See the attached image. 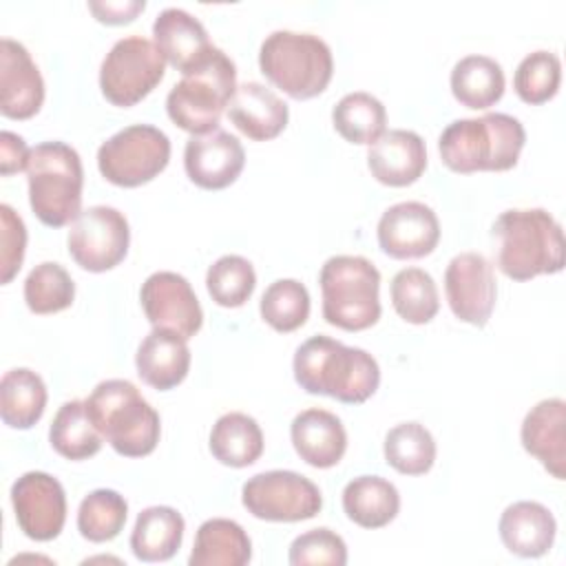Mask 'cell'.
Listing matches in <instances>:
<instances>
[{
    "mask_svg": "<svg viewBox=\"0 0 566 566\" xmlns=\"http://www.w3.org/2000/svg\"><path fill=\"white\" fill-rule=\"evenodd\" d=\"M294 451L314 469L336 467L347 449V431L338 416L327 409H305L290 427Z\"/></svg>",
    "mask_w": 566,
    "mask_h": 566,
    "instance_id": "obj_22",
    "label": "cell"
},
{
    "mask_svg": "<svg viewBox=\"0 0 566 566\" xmlns=\"http://www.w3.org/2000/svg\"><path fill=\"white\" fill-rule=\"evenodd\" d=\"M206 287L217 305L241 307L256 287V274L248 259L223 254L208 268Z\"/></svg>",
    "mask_w": 566,
    "mask_h": 566,
    "instance_id": "obj_39",
    "label": "cell"
},
{
    "mask_svg": "<svg viewBox=\"0 0 566 566\" xmlns=\"http://www.w3.org/2000/svg\"><path fill=\"white\" fill-rule=\"evenodd\" d=\"M444 294L455 318L473 327H484L497 296L493 265L478 252L453 256L444 272Z\"/></svg>",
    "mask_w": 566,
    "mask_h": 566,
    "instance_id": "obj_14",
    "label": "cell"
},
{
    "mask_svg": "<svg viewBox=\"0 0 566 566\" xmlns=\"http://www.w3.org/2000/svg\"><path fill=\"white\" fill-rule=\"evenodd\" d=\"M29 203L49 228H62L82 212L84 170L75 148L64 142H42L27 164Z\"/></svg>",
    "mask_w": 566,
    "mask_h": 566,
    "instance_id": "obj_5",
    "label": "cell"
},
{
    "mask_svg": "<svg viewBox=\"0 0 566 566\" xmlns=\"http://www.w3.org/2000/svg\"><path fill=\"white\" fill-rule=\"evenodd\" d=\"M166 60L157 44L142 35L117 40L99 66L102 95L119 108L139 104L164 80Z\"/></svg>",
    "mask_w": 566,
    "mask_h": 566,
    "instance_id": "obj_10",
    "label": "cell"
},
{
    "mask_svg": "<svg viewBox=\"0 0 566 566\" xmlns=\"http://www.w3.org/2000/svg\"><path fill=\"white\" fill-rule=\"evenodd\" d=\"M210 453L226 467L243 469L263 453V431L259 422L241 411L223 413L210 431Z\"/></svg>",
    "mask_w": 566,
    "mask_h": 566,
    "instance_id": "obj_29",
    "label": "cell"
},
{
    "mask_svg": "<svg viewBox=\"0 0 566 566\" xmlns=\"http://www.w3.org/2000/svg\"><path fill=\"white\" fill-rule=\"evenodd\" d=\"M186 522L172 506L144 509L130 533L133 555L142 562H168L181 546Z\"/></svg>",
    "mask_w": 566,
    "mask_h": 566,
    "instance_id": "obj_28",
    "label": "cell"
},
{
    "mask_svg": "<svg viewBox=\"0 0 566 566\" xmlns=\"http://www.w3.org/2000/svg\"><path fill=\"white\" fill-rule=\"evenodd\" d=\"M11 504L20 531L35 542L55 539L66 522V493L62 484L44 473L29 471L11 486Z\"/></svg>",
    "mask_w": 566,
    "mask_h": 566,
    "instance_id": "obj_13",
    "label": "cell"
},
{
    "mask_svg": "<svg viewBox=\"0 0 566 566\" xmlns=\"http://www.w3.org/2000/svg\"><path fill=\"white\" fill-rule=\"evenodd\" d=\"M234 91L237 66L221 49H214L199 69L186 73L170 88L166 97L168 117L190 135L212 133Z\"/></svg>",
    "mask_w": 566,
    "mask_h": 566,
    "instance_id": "obj_8",
    "label": "cell"
},
{
    "mask_svg": "<svg viewBox=\"0 0 566 566\" xmlns=\"http://www.w3.org/2000/svg\"><path fill=\"white\" fill-rule=\"evenodd\" d=\"M0 223H2V283H11L24 261L27 250V228L20 214L9 203L0 206Z\"/></svg>",
    "mask_w": 566,
    "mask_h": 566,
    "instance_id": "obj_42",
    "label": "cell"
},
{
    "mask_svg": "<svg viewBox=\"0 0 566 566\" xmlns=\"http://www.w3.org/2000/svg\"><path fill=\"white\" fill-rule=\"evenodd\" d=\"M75 283L71 274L55 261L35 265L24 279V301L33 314H55L71 307Z\"/></svg>",
    "mask_w": 566,
    "mask_h": 566,
    "instance_id": "obj_38",
    "label": "cell"
},
{
    "mask_svg": "<svg viewBox=\"0 0 566 566\" xmlns=\"http://www.w3.org/2000/svg\"><path fill=\"white\" fill-rule=\"evenodd\" d=\"M31 148L24 144V139L11 130L0 133V172L4 177L27 170Z\"/></svg>",
    "mask_w": 566,
    "mask_h": 566,
    "instance_id": "obj_43",
    "label": "cell"
},
{
    "mask_svg": "<svg viewBox=\"0 0 566 566\" xmlns=\"http://www.w3.org/2000/svg\"><path fill=\"white\" fill-rule=\"evenodd\" d=\"M323 318L345 332H363L380 318V272L365 256H329L318 274Z\"/></svg>",
    "mask_w": 566,
    "mask_h": 566,
    "instance_id": "obj_7",
    "label": "cell"
},
{
    "mask_svg": "<svg viewBox=\"0 0 566 566\" xmlns=\"http://www.w3.org/2000/svg\"><path fill=\"white\" fill-rule=\"evenodd\" d=\"M389 294H391V305L396 314L411 325L429 323L440 310L436 281L429 272L420 268L400 270L391 279Z\"/></svg>",
    "mask_w": 566,
    "mask_h": 566,
    "instance_id": "obj_35",
    "label": "cell"
},
{
    "mask_svg": "<svg viewBox=\"0 0 566 566\" xmlns=\"http://www.w3.org/2000/svg\"><path fill=\"white\" fill-rule=\"evenodd\" d=\"M261 318L276 332H294L310 316V292L296 279H279L270 283L259 303Z\"/></svg>",
    "mask_w": 566,
    "mask_h": 566,
    "instance_id": "obj_37",
    "label": "cell"
},
{
    "mask_svg": "<svg viewBox=\"0 0 566 566\" xmlns=\"http://www.w3.org/2000/svg\"><path fill=\"white\" fill-rule=\"evenodd\" d=\"M144 314L153 327L170 329L192 338L203 325V310L186 276L177 272H155L139 290Z\"/></svg>",
    "mask_w": 566,
    "mask_h": 566,
    "instance_id": "obj_15",
    "label": "cell"
},
{
    "mask_svg": "<svg viewBox=\"0 0 566 566\" xmlns=\"http://www.w3.org/2000/svg\"><path fill=\"white\" fill-rule=\"evenodd\" d=\"M84 402L91 422L119 455L144 458L155 451L161 433L159 413L130 380H102Z\"/></svg>",
    "mask_w": 566,
    "mask_h": 566,
    "instance_id": "obj_4",
    "label": "cell"
},
{
    "mask_svg": "<svg viewBox=\"0 0 566 566\" xmlns=\"http://www.w3.org/2000/svg\"><path fill=\"white\" fill-rule=\"evenodd\" d=\"M130 230L126 217L111 206H91L77 214L69 230V254L88 272H106L128 254Z\"/></svg>",
    "mask_w": 566,
    "mask_h": 566,
    "instance_id": "obj_12",
    "label": "cell"
},
{
    "mask_svg": "<svg viewBox=\"0 0 566 566\" xmlns=\"http://www.w3.org/2000/svg\"><path fill=\"white\" fill-rule=\"evenodd\" d=\"M91 13L95 15L97 22L102 24H128L133 22L144 9L146 2L144 0H126V2H88Z\"/></svg>",
    "mask_w": 566,
    "mask_h": 566,
    "instance_id": "obj_44",
    "label": "cell"
},
{
    "mask_svg": "<svg viewBox=\"0 0 566 566\" xmlns=\"http://www.w3.org/2000/svg\"><path fill=\"white\" fill-rule=\"evenodd\" d=\"M252 559V542L241 524L226 517L206 520L195 535L190 566H245Z\"/></svg>",
    "mask_w": 566,
    "mask_h": 566,
    "instance_id": "obj_26",
    "label": "cell"
},
{
    "mask_svg": "<svg viewBox=\"0 0 566 566\" xmlns=\"http://www.w3.org/2000/svg\"><path fill=\"white\" fill-rule=\"evenodd\" d=\"M241 502L265 522H303L323 509V495L310 478L281 469L252 475L241 489Z\"/></svg>",
    "mask_w": 566,
    "mask_h": 566,
    "instance_id": "obj_11",
    "label": "cell"
},
{
    "mask_svg": "<svg viewBox=\"0 0 566 566\" xmlns=\"http://www.w3.org/2000/svg\"><path fill=\"white\" fill-rule=\"evenodd\" d=\"M153 35L164 60L184 75L199 69L217 49L210 42L206 27L177 7H168L155 18Z\"/></svg>",
    "mask_w": 566,
    "mask_h": 566,
    "instance_id": "obj_19",
    "label": "cell"
},
{
    "mask_svg": "<svg viewBox=\"0 0 566 566\" xmlns=\"http://www.w3.org/2000/svg\"><path fill=\"white\" fill-rule=\"evenodd\" d=\"M524 142L526 133L517 117L486 113L451 122L438 139V150L453 172H504L517 164Z\"/></svg>",
    "mask_w": 566,
    "mask_h": 566,
    "instance_id": "obj_2",
    "label": "cell"
},
{
    "mask_svg": "<svg viewBox=\"0 0 566 566\" xmlns=\"http://www.w3.org/2000/svg\"><path fill=\"white\" fill-rule=\"evenodd\" d=\"M102 433L88 418L84 400L64 402L49 429V442L66 460H88L102 449Z\"/></svg>",
    "mask_w": 566,
    "mask_h": 566,
    "instance_id": "obj_33",
    "label": "cell"
},
{
    "mask_svg": "<svg viewBox=\"0 0 566 566\" xmlns=\"http://www.w3.org/2000/svg\"><path fill=\"white\" fill-rule=\"evenodd\" d=\"M520 438L524 451L537 458L555 480L566 478V402L562 398H546L531 407Z\"/></svg>",
    "mask_w": 566,
    "mask_h": 566,
    "instance_id": "obj_20",
    "label": "cell"
},
{
    "mask_svg": "<svg viewBox=\"0 0 566 566\" xmlns=\"http://www.w3.org/2000/svg\"><path fill=\"white\" fill-rule=\"evenodd\" d=\"M497 268L513 281L557 274L564 268V234L544 208H511L493 223Z\"/></svg>",
    "mask_w": 566,
    "mask_h": 566,
    "instance_id": "obj_3",
    "label": "cell"
},
{
    "mask_svg": "<svg viewBox=\"0 0 566 566\" xmlns=\"http://www.w3.org/2000/svg\"><path fill=\"white\" fill-rule=\"evenodd\" d=\"M230 122L250 139L268 142L279 137L290 119L287 104L259 82L239 84L228 106Z\"/></svg>",
    "mask_w": 566,
    "mask_h": 566,
    "instance_id": "obj_23",
    "label": "cell"
},
{
    "mask_svg": "<svg viewBox=\"0 0 566 566\" xmlns=\"http://www.w3.org/2000/svg\"><path fill=\"white\" fill-rule=\"evenodd\" d=\"M332 124L336 133L358 146H371L385 135L387 111L378 97L365 91L347 93L332 111Z\"/></svg>",
    "mask_w": 566,
    "mask_h": 566,
    "instance_id": "obj_32",
    "label": "cell"
},
{
    "mask_svg": "<svg viewBox=\"0 0 566 566\" xmlns=\"http://www.w3.org/2000/svg\"><path fill=\"white\" fill-rule=\"evenodd\" d=\"M380 250L391 259H422L440 241V221L436 212L420 201H400L389 206L376 228Z\"/></svg>",
    "mask_w": 566,
    "mask_h": 566,
    "instance_id": "obj_16",
    "label": "cell"
},
{
    "mask_svg": "<svg viewBox=\"0 0 566 566\" xmlns=\"http://www.w3.org/2000/svg\"><path fill=\"white\" fill-rule=\"evenodd\" d=\"M170 161V139L150 124H133L108 137L97 150V168L119 188L153 181Z\"/></svg>",
    "mask_w": 566,
    "mask_h": 566,
    "instance_id": "obj_9",
    "label": "cell"
},
{
    "mask_svg": "<svg viewBox=\"0 0 566 566\" xmlns=\"http://www.w3.org/2000/svg\"><path fill=\"white\" fill-rule=\"evenodd\" d=\"M292 369L303 391L329 396L345 405L365 402L380 382V367L369 352L323 334L307 338L296 349Z\"/></svg>",
    "mask_w": 566,
    "mask_h": 566,
    "instance_id": "obj_1",
    "label": "cell"
},
{
    "mask_svg": "<svg viewBox=\"0 0 566 566\" xmlns=\"http://www.w3.org/2000/svg\"><path fill=\"white\" fill-rule=\"evenodd\" d=\"M126 515L128 504L124 495L113 489H95L80 502L77 531L88 542H111L122 533Z\"/></svg>",
    "mask_w": 566,
    "mask_h": 566,
    "instance_id": "obj_36",
    "label": "cell"
},
{
    "mask_svg": "<svg viewBox=\"0 0 566 566\" xmlns=\"http://www.w3.org/2000/svg\"><path fill=\"white\" fill-rule=\"evenodd\" d=\"M46 385L33 369H9L0 380V416L11 429H31L44 413Z\"/></svg>",
    "mask_w": 566,
    "mask_h": 566,
    "instance_id": "obj_31",
    "label": "cell"
},
{
    "mask_svg": "<svg viewBox=\"0 0 566 566\" xmlns=\"http://www.w3.org/2000/svg\"><path fill=\"white\" fill-rule=\"evenodd\" d=\"M367 166L371 177L382 186H411L427 168L424 139L413 130L394 128L371 144Z\"/></svg>",
    "mask_w": 566,
    "mask_h": 566,
    "instance_id": "obj_21",
    "label": "cell"
},
{
    "mask_svg": "<svg viewBox=\"0 0 566 566\" xmlns=\"http://www.w3.org/2000/svg\"><path fill=\"white\" fill-rule=\"evenodd\" d=\"M259 69L292 99H312L332 82L334 57L314 33L272 31L259 49Z\"/></svg>",
    "mask_w": 566,
    "mask_h": 566,
    "instance_id": "obj_6",
    "label": "cell"
},
{
    "mask_svg": "<svg viewBox=\"0 0 566 566\" xmlns=\"http://www.w3.org/2000/svg\"><path fill=\"white\" fill-rule=\"evenodd\" d=\"M385 462L402 475H424L436 462V440L420 422L391 427L382 444Z\"/></svg>",
    "mask_w": 566,
    "mask_h": 566,
    "instance_id": "obj_34",
    "label": "cell"
},
{
    "mask_svg": "<svg viewBox=\"0 0 566 566\" xmlns=\"http://www.w3.org/2000/svg\"><path fill=\"white\" fill-rule=\"evenodd\" d=\"M343 511L363 528H382L398 515L400 493L380 475H358L343 489Z\"/></svg>",
    "mask_w": 566,
    "mask_h": 566,
    "instance_id": "obj_27",
    "label": "cell"
},
{
    "mask_svg": "<svg viewBox=\"0 0 566 566\" xmlns=\"http://www.w3.org/2000/svg\"><path fill=\"white\" fill-rule=\"evenodd\" d=\"M290 564L292 566H310V564H332L345 566L347 564V546L345 539L321 526L301 533L290 544Z\"/></svg>",
    "mask_w": 566,
    "mask_h": 566,
    "instance_id": "obj_41",
    "label": "cell"
},
{
    "mask_svg": "<svg viewBox=\"0 0 566 566\" xmlns=\"http://www.w3.org/2000/svg\"><path fill=\"white\" fill-rule=\"evenodd\" d=\"M562 82V62L551 51L528 53L515 69L513 88L524 104L537 106L553 99Z\"/></svg>",
    "mask_w": 566,
    "mask_h": 566,
    "instance_id": "obj_40",
    "label": "cell"
},
{
    "mask_svg": "<svg viewBox=\"0 0 566 566\" xmlns=\"http://www.w3.org/2000/svg\"><path fill=\"white\" fill-rule=\"evenodd\" d=\"M245 166L241 142L226 133L212 130L192 135L184 148V168L188 179L203 190H223L237 181Z\"/></svg>",
    "mask_w": 566,
    "mask_h": 566,
    "instance_id": "obj_17",
    "label": "cell"
},
{
    "mask_svg": "<svg viewBox=\"0 0 566 566\" xmlns=\"http://www.w3.org/2000/svg\"><path fill=\"white\" fill-rule=\"evenodd\" d=\"M44 102V80L24 44L0 40V111L9 119L33 117Z\"/></svg>",
    "mask_w": 566,
    "mask_h": 566,
    "instance_id": "obj_18",
    "label": "cell"
},
{
    "mask_svg": "<svg viewBox=\"0 0 566 566\" xmlns=\"http://www.w3.org/2000/svg\"><path fill=\"white\" fill-rule=\"evenodd\" d=\"M139 378L159 391L175 389L190 371V349L184 336L153 327L135 354Z\"/></svg>",
    "mask_w": 566,
    "mask_h": 566,
    "instance_id": "obj_24",
    "label": "cell"
},
{
    "mask_svg": "<svg viewBox=\"0 0 566 566\" xmlns=\"http://www.w3.org/2000/svg\"><path fill=\"white\" fill-rule=\"evenodd\" d=\"M500 539L517 557H542L555 542L557 522L553 513L531 500L513 502L500 515Z\"/></svg>",
    "mask_w": 566,
    "mask_h": 566,
    "instance_id": "obj_25",
    "label": "cell"
},
{
    "mask_svg": "<svg viewBox=\"0 0 566 566\" xmlns=\"http://www.w3.org/2000/svg\"><path fill=\"white\" fill-rule=\"evenodd\" d=\"M449 82L453 97L473 111H482L500 102L506 84L500 62L489 55H467L458 60Z\"/></svg>",
    "mask_w": 566,
    "mask_h": 566,
    "instance_id": "obj_30",
    "label": "cell"
}]
</instances>
